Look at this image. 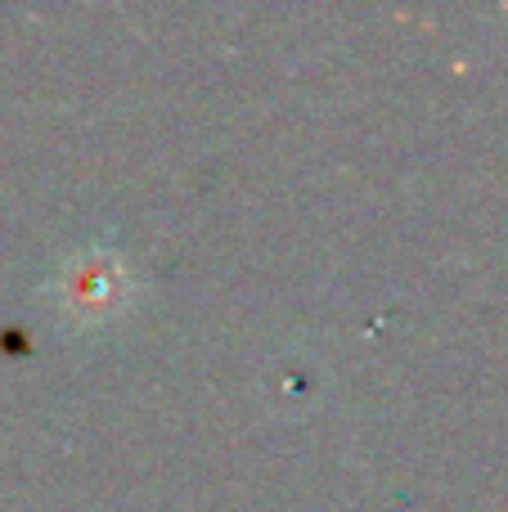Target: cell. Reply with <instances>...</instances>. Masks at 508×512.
Returning a JSON list of instances; mask_svg holds the SVG:
<instances>
[{"label":"cell","instance_id":"1","mask_svg":"<svg viewBox=\"0 0 508 512\" xmlns=\"http://www.w3.org/2000/svg\"><path fill=\"white\" fill-rule=\"evenodd\" d=\"M50 288H54V301H59L63 319L95 328V324L117 319L126 306H131L135 274H131V265H126V256L117 248L95 243V248L72 252L68 261L59 265V274H54Z\"/></svg>","mask_w":508,"mask_h":512}]
</instances>
